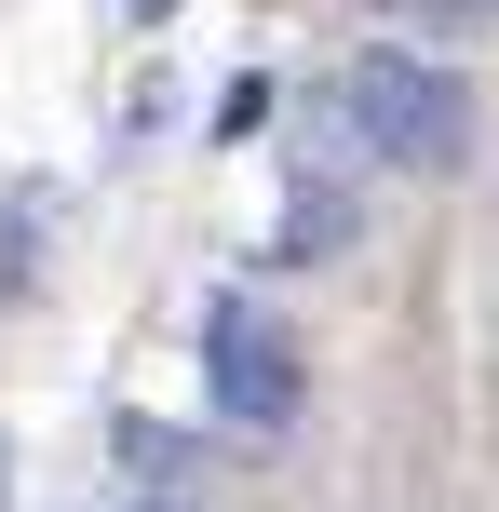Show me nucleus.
<instances>
[{
	"label": "nucleus",
	"instance_id": "f257e3e1",
	"mask_svg": "<svg viewBox=\"0 0 499 512\" xmlns=\"http://www.w3.org/2000/svg\"><path fill=\"white\" fill-rule=\"evenodd\" d=\"M351 135H365L378 162H405V176H459L473 162V135H486V108H473V81L459 68H432V54H365L351 68Z\"/></svg>",
	"mask_w": 499,
	"mask_h": 512
},
{
	"label": "nucleus",
	"instance_id": "f03ea898",
	"mask_svg": "<svg viewBox=\"0 0 499 512\" xmlns=\"http://www.w3.org/2000/svg\"><path fill=\"white\" fill-rule=\"evenodd\" d=\"M203 378H216V418H243V432H284L297 418V351H284V324L257 297L203 310Z\"/></svg>",
	"mask_w": 499,
	"mask_h": 512
},
{
	"label": "nucleus",
	"instance_id": "7ed1b4c3",
	"mask_svg": "<svg viewBox=\"0 0 499 512\" xmlns=\"http://www.w3.org/2000/svg\"><path fill=\"white\" fill-rule=\"evenodd\" d=\"M338 243H351V203H338V189H297L284 230H270V256H284V270H311V256H338Z\"/></svg>",
	"mask_w": 499,
	"mask_h": 512
},
{
	"label": "nucleus",
	"instance_id": "20e7f679",
	"mask_svg": "<svg viewBox=\"0 0 499 512\" xmlns=\"http://www.w3.org/2000/svg\"><path fill=\"white\" fill-rule=\"evenodd\" d=\"M122 472H149V486H189V432H162V418H122Z\"/></svg>",
	"mask_w": 499,
	"mask_h": 512
},
{
	"label": "nucleus",
	"instance_id": "39448f33",
	"mask_svg": "<svg viewBox=\"0 0 499 512\" xmlns=\"http://www.w3.org/2000/svg\"><path fill=\"white\" fill-rule=\"evenodd\" d=\"M122 14H135V27H162V14H176V0H122Z\"/></svg>",
	"mask_w": 499,
	"mask_h": 512
},
{
	"label": "nucleus",
	"instance_id": "423d86ee",
	"mask_svg": "<svg viewBox=\"0 0 499 512\" xmlns=\"http://www.w3.org/2000/svg\"><path fill=\"white\" fill-rule=\"evenodd\" d=\"M392 14H419V0H392Z\"/></svg>",
	"mask_w": 499,
	"mask_h": 512
},
{
	"label": "nucleus",
	"instance_id": "0eeeda50",
	"mask_svg": "<svg viewBox=\"0 0 499 512\" xmlns=\"http://www.w3.org/2000/svg\"><path fill=\"white\" fill-rule=\"evenodd\" d=\"M0 472H14V459H0ZM0 499H14V486H0Z\"/></svg>",
	"mask_w": 499,
	"mask_h": 512
}]
</instances>
